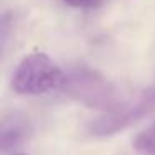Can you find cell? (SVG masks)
I'll use <instances>...</instances> for the list:
<instances>
[{
	"label": "cell",
	"mask_w": 155,
	"mask_h": 155,
	"mask_svg": "<svg viewBox=\"0 0 155 155\" xmlns=\"http://www.w3.org/2000/svg\"><path fill=\"white\" fill-rule=\"evenodd\" d=\"M104 0H64V4L72 8H95Z\"/></svg>",
	"instance_id": "6"
},
{
	"label": "cell",
	"mask_w": 155,
	"mask_h": 155,
	"mask_svg": "<svg viewBox=\"0 0 155 155\" xmlns=\"http://www.w3.org/2000/svg\"><path fill=\"white\" fill-rule=\"evenodd\" d=\"M65 74L44 52H32L25 55L12 75V88L18 95H45L60 90Z\"/></svg>",
	"instance_id": "2"
},
{
	"label": "cell",
	"mask_w": 155,
	"mask_h": 155,
	"mask_svg": "<svg viewBox=\"0 0 155 155\" xmlns=\"http://www.w3.org/2000/svg\"><path fill=\"white\" fill-rule=\"evenodd\" d=\"M60 92L88 108L108 112L120 104V95L107 77L87 65L70 68L64 77Z\"/></svg>",
	"instance_id": "1"
},
{
	"label": "cell",
	"mask_w": 155,
	"mask_h": 155,
	"mask_svg": "<svg viewBox=\"0 0 155 155\" xmlns=\"http://www.w3.org/2000/svg\"><path fill=\"white\" fill-rule=\"evenodd\" d=\"M10 155H28V153H22V152H18V153H10Z\"/></svg>",
	"instance_id": "7"
},
{
	"label": "cell",
	"mask_w": 155,
	"mask_h": 155,
	"mask_svg": "<svg viewBox=\"0 0 155 155\" xmlns=\"http://www.w3.org/2000/svg\"><path fill=\"white\" fill-rule=\"evenodd\" d=\"M32 134V125L28 118L22 114L5 115L0 124V150L2 153H14L18 147L28 140Z\"/></svg>",
	"instance_id": "4"
},
{
	"label": "cell",
	"mask_w": 155,
	"mask_h": 155,
	"mask_svg": "<svg viewBox=\"0 0 155 155\" xmlns=\"http://www.w3.org/2000/svg\"><path fill=\"white\" fill-rule=\"evenodd\" d=\"M132 147L140 155H155V122L135 135Z\"/></svg>",
	"instance_id": "5"
},
{
	"label": "cell",
	"mask_w": 155,
	"mask_h": 155,
	"mask_svg": "<svg viewBox=\"0 0 155 155\" xmlns=\"http://www.w3.org/2000/svg\"><path fill=\"white\" fill-rule=\"evenodd\" d=\"M155 110V84L143 88L135 98L120 102L115 108L104 112L88 124V134L94 137H110L132 127Z\"/></svg>",
	"instance_id": "3"
}]
</instances>
